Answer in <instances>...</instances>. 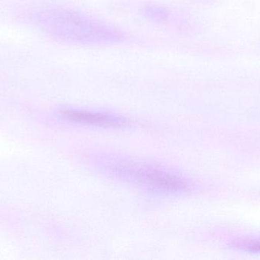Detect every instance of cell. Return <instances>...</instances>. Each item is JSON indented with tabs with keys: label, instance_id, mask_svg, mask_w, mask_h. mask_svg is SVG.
Returning a JSON list of instances; mask_svg holds the SVG:
<instances>
[{
	"label": "cell",
	"instance_id": "5",
	"mask_svg": "<svg viewBox=\"0 0 260 260\" xmlns=\"http://www.w3.org/2000/svg\"><path fill=\"white\" fill-rule=\"evenodd\" d=\"M238 247L250 253H260V241L244 243V244H239Z\"/></svg>",
	"mask_w": 260,
	"mask_h": 260
},
{
	"label": "cell",
	"instance_id": "4",
	"mask_svg": "<svg viewBox=\"0 0 260 260\" xmlns=\"http://www.w3.org/2000/svg\"><path fill=\"white\" fill-rule=\"evenodd\" d=\"M144 16L154 21H166L169 18V12L166 8L157 5H148L143 8Z\"/></svg>",
	"mask_w": 260,
	"mask_h": 260
},
{
	"label": "cell",
	"instance_id": "3",
	"mask_svg": "<svg viewBox=\"0 0 260 260\" xmlns=\"http://www.w3.org/2000/svg\"><path fill=\"white\" fill-rule=\"evenodd\" d=\"M59 115L67 122L88 126L121 128L131 124L128 118L108 111L63 108L59 111Z\"/></svg>",
	"mask_w": 260,
	"mask_h": 260
},
{
	"label": "cell",
	"instance_id": "1",
	"mask_svg": "<svg viewBox=\"0 0 260 260\" xmlns=\"http://www.w3.org/2000/svg\"><path fill=\"white\" fill-rule=\"evenodd\" d=\"M30 20L43 32L73 44H109L124 41L117 27L73 9L44 7L33 11Z\"/></svg>",
	"mask_w": 260,
	"mask_h": 260
},
{
	"label": "cell",
	"instance_id": "2",
	"mask_svg": "<svg viewBox=\"0 0 260 260\" xmlns=\"http://www.w3.org/2000/svg\"><path fill=\"white\" fill-rule=\"evenodd\" d=\"M100 163L108 175L154 193L181 195L195 189L192 180L161 166L129 159L108 158Z\"/></svg>",
	"mask_w": 260,
	"mask_h": 260
}]
</instances>
